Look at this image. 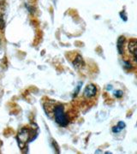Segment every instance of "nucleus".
<instances>
[{
  "label": "nucleus",
  "mask_w": 137,
  "mask_h": 154,
  "mask_svg": "<svg viewBox=\"0 0 137 154\" xmlns=\"http://www.w3.org/2000/svg\"><path fill=\"white\" fill-rule=\"evenodd\" d=\"M123 93L121 90H117V91L114 92V95H115V97H117V98H121L123 96Z\"/></svg>",
  "instance_id": "6e6552de"
},
{
  "label": "nucleus",
  "mask_w": 137,
  "mask_h": 154,
  "mask_svg": "<svg viewBox=\"0 0 137 154\" xmlns=\"http://www.w3.org/2000/svg\"><path fill=\"white\" fill-rule=\"evenodd\" d=\"M124 128H125V123H124L123 122H118V124H117V126L112 128V132L119 133L120 131H122Z\"/></svg>",
  "instance_id": "0eeeda50"
},
{
  "label": "nucleus",
  "mask_w": 137,
  "mask_h": 154,
  "mask_svg": "<svg viewBox=\"0 0 137 154\" xmlns=\"http://www.w3.org/2000/svg\"><path fill=\"white\" fill-rule=\"evenodd\" d=\"M96 94H97V88L93 84L88 85L87 88H85V90H84V93H83L84 97L87 98V99L93 98L94 96H96Z\"/></svg>",
  "instance_id": "20e7f679"
},
{
  "label": "nucleus",
  "mask_w": 137,
  "mask_h": 154,
  "mask_svg": "<svg viewBox=\"0 0 137 154\" xmlns=\"http://www.w3.org/2000/svg\"><path fill=\"white\" fill-rule=\"evenodd\" d=\"M124 40H125V38L123 36L119 37L118 40H117V51L121 55H123V53H124Z\"/></svg>",
  "instance_id": "39448f33"
},
{
  "label": "nucleus",
  "mask_w": 137,
  "mask_h": 154,
  "mask_svg": "<svg viewBox=\"0 0 137 154\" xmlns=\"http://www.w3.org/2000/svg\"><path fill=\"white\" fill-rule=\"evenodd\" d=\"M30 139V131L27 128H22V130L18 134L17 140H18V143L20 147L22 146V145H25L26 142H27Z\"/></svg>",
  "instance_id": "7ed1b4c3"
},
{
  "label": "nucleus",
  "mask_w": 137,
  "mask_h": 154,
  "mask_svg": "<svg viewBox=\"0 0 137 154\" xmlns=\"http://www.w3.org/2000/svg\"><path fill=\"white\" fill-rule=\"evenodd\" d=\"M127 52V59L124 60L126 68H137V38H131L127 42L125 46Z\"/></svg>",
  "instance_id": "f257e3e1"
},
{
  "label": "nucleus",
  "mask_w": 137,
  "mask_h": 154,
  "mask_svg": "<svg viewBox=\"0 0 137 154\" xmlns=\"http://www.w3.org/2000/svg\"><path fill=\"white\" fill-rule=\"evenodd\" d=\"M73 64H74V66L76 67V68H77V69L82 68V66H84V61L82 59V57L80 55H77L76 57V59L73 62Z\"/></svg>",
  "instance_id": "423d86ee"
},
{
  "label": "nucleus",
  "mask_w": 137,
  "mask_h": 154,
  "mask_svg": "<svg viewBox=\"0 0 137 154\" xmlns=\"http://www.w3.org/2000/svg\"><path fill=\"white\" fill-rule=\"evenodd\" d=\"M55 120L58 124L62 127H66L69 123V118L64 112V109L62 105H58L54 110Z\"/></svg>",
  "instance_id": "f03ea898"
}]
</instances>
